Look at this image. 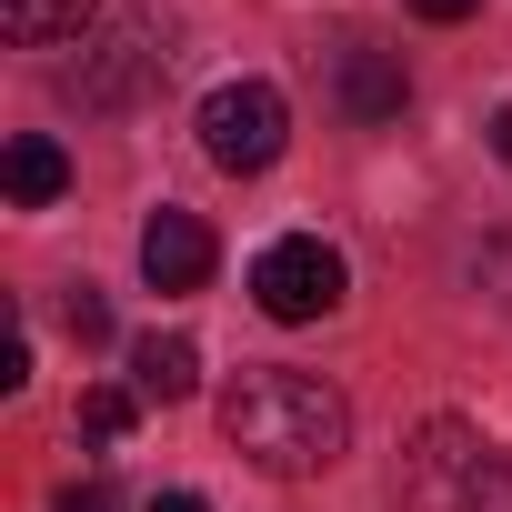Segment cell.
Listing matches in <instances>:
<instances>
[{"label":"cell","instance_id":"6da1fadb","mask_svg":"<svg viewBox=\"0 0 512 512\" xmlns=\"http://www.w3.org/2000/svg\"><path fill=\"white\" fill-rule=\"evenodd\" d=\"M221 442L251 462V472H272V482H312L342 462L352 442V402L342 382L302 372V362H251L231 392H221Z\"/></svg>","mask_w":512,"mask_h":512},{"label":"cell","instance_id":"ba28073f","mask_svg":"<svg viewBox=\"0 0 512 512\" xmlns=\"http://www.w3.org/2000/svg\"><path fill=\"white\" fill-rule=\"evenodd\" d=\"M0 181H11V201H21V211H51V201L71 191V161H61V141L21 131V141H11V161H0Z\"/></svg>","mask_w":512,"mask_h":512},{"label":"cell","instance_id":"52a82bcc","mask_svg":"<svg viewBox=\"0 0 512 512\" xmlns=\"http://www.w3.org/2000/svg\"><path fill=\"white\" fill-rule=\"evenodd\" d=\"M101 0H0V31H11V51H61L91 31Z\"/></svg>","mask_w":512,"mask_h":512},{"label":"cell","instance_id":"7c38bea8","mask_svg":"<svg viewBox=\"0 0 512 512\" xmlns=\"http://www.w3.org/2000/svg\"><path fill=\"white\" fill-rule=\"evenodd\" d=\"M61 322H71V342H81V352H101V342H111V302H101L91 282H71V292H61Z\"/></svg>","mask_w":512,"mask_h":512},{"label":"cell","instance_id":"8992f818","mask_svg":"<svg viewBox=\"0 0 512 512\" xmlns=\"http://www.w3.org/2000/svg\"><path fill=\"white\" fill-rule=\"evenodd\" d=\"M332 91H342V121H352V131H382V121H402V101H412V81H402L392 51H342V61H332Z\"/></svg>","mask_w":512,"mask_h":512},{"label":"cell","instance_id":"3957f363","mask_svg":"<svg viewBox=\"0 0 512 512\" xmlns=\"http://www.w3.org/2000/svg\"><path fill=\"white\" fill-rule=\"evenodd\" d=\"M342 251L322 241V231H282L262 262H251V302H262L272 322H322V312H342Z\"/></svg>","mask_w":512,"mask_h":512},{"label":"cell","instance_id":"9a60e30c","mask_svg":"<svg viewBox=\"0 0 512 512\" xmlns=\"http://www.w3.org/2000/svg\"><path fill=\"white\" fill-rule=\"evenodd\" d=\"M412 11H422V21H472L482 0H412Z\"/></svg>","mask_w":512,"mask_h":512},{"label":"cell","instance_id":"e0dca14e","mask_svg":"<svg viewBox=\"0 0 512 512\" xmlns=\"http://www.w3.org/2000/svg\"><path fill=\"white\" fill-rule=\"evenodd\" d=\"M151 512H211V502H201V492H161Z\"/></svg>","mask_w":512,"mask_h":512},{"label":"cell","instance_id":"2e32d148","mask_svg":"<svg viewBox=\"0 0 512 512\" xmlns=\"http://www.w3.org/2000/svg\"><path fill=\"white\" fill-rule=\"evenodd\" d=\"M492 151H502V171H512V101L492 111Z\"/></svg>","mask_w":512,"mask_h":512},{"label":"cell","instance_id":"5bb4252c","mask_svg":"<svg viewBox=\"0 0 512 512\" xmlns=\"http://www.w3.org/2000/svg\"><path fill=\"white\" fill-rule=\"evenodd\" d=\"M61 512H121V502H111V482H71V492H61Z\"/></svg>","mask_w":512,"mask_h":512},{"label":"cell","instance_id":"7a4b0ae2","mask_svg":"<svg viewBox=\"0 0 512 512\" xmlns=\"http://www.w3.org/2000/svg\"><path fill=\"white\" fill-rule=\"evenodd\" d=\"M282 141H292V111H282L272 81H221V91L201 101V151H211V171H231V181L272 171Z\"/></svg>","mask_w":512,"mask_h":512},{"label":"cell","instance_id":"30bf717a","mask_svg":"<svg viewBox=\"0 0 512 512\" xmlns=\"http://www.w3.org/2000/svg\"><path fill=\"white\" fill-rule=\"evenodd\" d=\"M141 422V392H121V382H101V392H81V442H121Z\"/></svg>","mask_w":512,"mask_h":512},{"label":"cell","instance_id":"8fae6325","mask_svg":"<svg viewBox=\"0 0 512 512\" xmlns=\"http://www.w3.org/2000/svg\"><path fill=\"white\" fill-rule=\"evenodd\" d=\"M452 512H512V462L502 452H472L462 462V502Z\"/></svg>","mask_w":512,"mask_h":512},{"label":"cell","instance_id":"277c9868","mask_svg":"<svg viewBox=\"0 0 512 512\" xmlns=\"http://www.w3.org/2000/svg\"><path fill=\"white\" fill-rule=\"evenodd\" d=\"M161 71H171V51H161L141 21H121V31H101V41L61 71V91H71L81 111H121V101H131L141 81H161Z\"/></svg>","mask_w":512,"mask_h":512},{"label":"cell","instance_id":"9c48e42d","mask_svg":"<svg viewBox=\"0 0 512 512\" xmlns=\"http://www.w3.org/2000/svg\"><path fill=\"white\" fill-rule=\"evenodd\" d=\"M201 382V352L181 342V332H151V342H131V392L141 402H181Z\"/></svg>","mask_w":512,"mask_h":512},{"label":"cell","instance_id":"4fadbf2b","mask_svg":"<svg viewBox=\"0 0 512 512\" xmlns=\"http://www.w3.org/2000/svg\"><path fill=\"white\" fill-rule=\"evenodd\" d=\"M21 382H31V342L11 332V342H0V392H21Z\"/></svg>","mask_w":512,"mask_h":512},{"label":"cell","instance_id":"5b68a950","mask_svg":"<svg viewBox=\"0 0 512 512\" xmlns=\"http://www.w3.org/2000/svg\"><path fill=\"white\" fill-rule=\"evenodd\" d=\"M141 282L151 292H201L211 282V231H201V211H151L141 221Z\"/></svg>","mask_w":512,"mask_h":512}]
</instances>
